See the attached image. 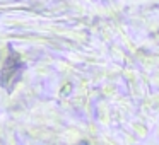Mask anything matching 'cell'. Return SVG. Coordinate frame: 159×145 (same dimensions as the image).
<instances>
[{
    "label": "cell",
    "mask_w": 159,
    "mask_h": 145,
    "mask_svg": "<svg viewBox=\"0 0 159 145\" xmlns=\"http://www.w3.org/2000/svg\"><path fill=\"white\" fill-rule=\"evenodd\" d=\"M22 68V63L17 60V56L12 55L7 58V62H5L4 65V70H2V73H0V86L2 87H7V89H11L12 87V80H17L19 77V70Z\"/></svg>",
    "instance_id": "1"
}]
</instances>
